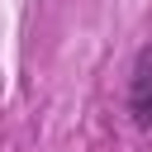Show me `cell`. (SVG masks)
<instances>
[{
	"label": "cell",
	"instance_id": "cell-1",
	"mask_svg": "<svg viewBox=\"0 0 152 152\" xmlns=\"http://www.w3.org/2000/svg\"><path fill=\"white\" fill-rule=\"evenodd\" d=\"M133 119L142 128H152V52H142L138 71H133Z\"/></svg>",
	"mask_w": 152,
	"mask_h": 152
}]
</instances>
